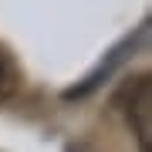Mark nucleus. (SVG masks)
<instances>
[{
	"label": "nucleus",
	"instance_id": "f257e3e1",
	"mask_svg": "<svg viewBox=\"0 0 152 152\" xmlns=\"http://www.w3.org/2000/svg\"><path fill=\"white\" fill-rule=\"evenodd\" d=\"M118 102L129 115V125L139 139V149L152 152V81H149V75H135L122 88Z\"/></svg>",
	"mask_w": 152,
	"mask_h": 152
},
{
	"label": "nucleus",
	"instance_id": "f03ea898",
	"mask_svg": "<svg viewBox=\"0 0 152 152\" xmlns=\"http://www.w3.org/2000/svg\"><path fill=\"white\" fill-rule=\"evenodd\" d=\"M129 48H135V41H125L122 48H115L112 54H108V61H105V64L98 68V71H91V75H88V78H85L81 85H75L71 91H64V98H85L88 91H95V88L102 85V78H108L112 71H115V68L122 64V58H125V51H129Z\"/></svg>",
	"mask_w": 152,
	"mask_h": 152
},
{
	"label": "nucleus",
	"instance_id": "7ed1b4c3",
	"mask_svg": "<svg viewBox=\"0 0 152 152\" xmlns=\"http://www.w3.org/2000/svg\"><path fill=\"white\" fill-rule=\"evenodd\" d=\"M17 85H20V71H17V61L10 58V51L0 44V102L17 95Z\"/></svg>",
	"mask_w": 152,
	"mask_h": 152
}]
</instances>
